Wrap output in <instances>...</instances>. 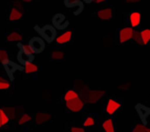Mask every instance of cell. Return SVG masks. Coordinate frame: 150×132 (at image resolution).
<instances>
[{"instance_id": "6da1fadb", "label": "cell", "mask_w": 150, "mask_h": 132, "mask_svg": "<svg viewBox=\"0 0 150 132\" xmlns=\"http://www.w3.org/2000/svg\"><path fill=\"white\" fill-rule=\"evenodd\" d=\"M18 47H19V52L17 54V60L21 65H23V66L30 64V62H33V60H34V54L30 52L28 44L22 42H18Z\"/></svg>"}, {"instance_id": "7a4b0ae2", "label": "cell", "mask_w": 150, "mask_h": 132, "mask_svg": "<svg viewBox=\"0 0 150 132\" xmlns=\"http://www.w3.org/2000/svg\"><path fill=\"white\" fill-rule=\"evenodd\" d=\"M39 33L42 36V39H44L47 42H53L57 37V30L50 24H46L39 29Z\"/></svg>"}, {"instance_id": "3957f363", "label": "cell", "mask_w": 150, "mask_h": 132, "mask_svg": "<svg viewBox=\"0 0 150 132\" xmlns=\"http://www.w3.org/2000/svg\"><path fill=\"white\" fill-rule=\"evenodd\" d=\"M28 46L33 54H38L45 49V41L41 37H33L30 39Z\"/></svg>"}, {"instance_id": "277c9868", "label": "cell", "mask_w": 150, "mask_h": 132, "mask_svg": "<svg viewBox=\"0 0 150 132\" xmlns=\"http://www.w3.org/2000/svg\"><path fill=\"white\" fill-rule=\"evenodd\" d=\"M65 106H66V109L68 111L74 112V113H78V112L82 111L83 108H84V102H83L82 98L78 97V98L71 99L69 102H66L65 103Z\"/></svg>"}, {"instance_id": "5b68a950", "label": "cell", "mask_w": 150, "mask_h": 132, "mask_svg": "<svg viewBox=\"0 0 150 132\" xmlns=\"http://www.w3.org/2000/svg\"><path fill=\"white\" fill-rule=\"evenodd\" d=\"M69 22L63 14H56L53 17V27L56 30H65L67 28Z\"/></svg>"}, {"instance_id": "8992f818", "label": "cell", "mask_w": 150, "mask_h": 132, "mask_svg": "<svg viewBox=\"0 0 150 132\" xmlns=\"http://www.w3.org/2000/svg\"><path fill=\"white\" fill-rule=\"evenodd\" d=\"M135 110L138 112V115L141 118V121H142V123L146 126L148 117L150 116V108L149 107H146L145 105L143 104H138L135 106Z\"/></svg>"}, {"instance_id": "52a82bcc", "label": "cell", "mask_w": 150, "mask_h": 132, "mask_svg": "<svg viewBox=\"0 0 150 132\" xmlns=\"http://www.w3.org/2000/svg\"><path fill=\"white\" fill-rule=\"evenodd\" d=\"M133 29L131 27H125L119 31V42L120 43H126L127 41L131 40L133 34Z\"/></svg>"}, {"instance_id": "ba28073f", "label": "cell", "mask_w": 150, "mask_h": 132, "mask_svg": "<svg viewBox=\"0 0 150 132\" xmlns=\"http://www.w3.org/2000/svg\"><path fill=\"white\" fill-rule=\"evenodd\" d=\"M88 92H86L85 94V102L88 103V104H93V103L99 102V99L105 94L104 91H90V90H87Z\"/></svg>"}, {"instance_id": "9c48e42d", "label": "cell", "mask_w": 150, "mask_h": 132, "mask_svg": "<svg viewBox=\"0 0 150 132\" xmlns=\"http://www.w3.org/2000/svg\"><path fill=\"white\" fill-rule=\"evenodd\" d=\"M120 108H121L120 102H118V100H115V99H113V98H109L107 104H106L105 110L108 115H113Z\"/></svg>"}, {"instance_id": "30bf717a", "label": "cell", "mask_w": 150, "mask_h": 132, "mask_svg": "<svg viewBox=\"0 0 150 132\" xmlns=\"http://www.w3.org/2000/svg\"><path fill=\"white\" fill-rule=\"evenodd\" d=\"M3 66H4L5 71H6V73H8V75H10L11 78H13V74L15 73L16 71H18V70H23V68H21L19 65L15 64L14 61L10 60V59L4 61V62H3Z\"/></svg>"}, {"instance_id": "8fae6325", "label": "cell", "mask_w": 150, "mask_h": 132, "mask_svg": "<svg viewBox=\"0 0 150 132\" xmlns=\"http://www.w3.org/2000/svg\"><path fill=\"white\" fill-rule=\"evenodd\" d=\"M97 17L99 19H102V20H109L113 17V12L111 8H106L102 9V10H99L97 13Z\"/></svg>"}, {"instance_id": "7c38bea8", "label": "cell", "mask_w": 150, "mask_h": 132, "mask_svg": "<svg viewBox=\"0 0 150 132\" xmlns=\"http://www.w3.org/2000/svg\"><path fill=\"white\" fill-rule=\"evenodd\" d=\"M71 36H73V32L71 31H66V32L61 34L60 36L56 37L55 41L58 44H65V43L69 42L71 40Z\"/></svg>"}, {"instance_id": "4fadbf2b", "label": "cell", "mask_w": 150, "mask_h": 132, "mask_svg": "<svg viewBox=\"0 0 150 132\" xmlns=\"http://www.w3.org/2000/svg\"><path fill=\"white\" fill-rule=\"evenodd\" d=\"M129 22L131 28H138L141 23V14L139 12H132L129 14Z\"/></svg>"}, {"instance_id": "5bb4252c", "label": "cell", "mask_w": 150, "mask_h": 132, "mask_svg": "<svg viewBox=\"0 0 150 132\" xmlns=\"http://www.w3.org/2000/svg\"><path fill=\"white\" fill-rule=\"evenodd\" d=\"M52 118V115L50 113H45V112H38L35 115V122L39 125H42L44 123L48 122Z\"/></svg>"}, {"instance_id": "9a60e30c", "label": "cell", "mask_w": 150, "mask_h": 132, "mask_svg": "<svg viewBox=\"0 0 150 132\" xmlns=\"http://www.w3.org/2000/svg\"><path fill=\"white\" fill-rule=\"evenodd\" d=\"M23 17V12H21L20 10L14 8L13 6L12 10H11V13L8 15V20L10 21H16V20H20Z\"/></svg>"}, {"instance_id": "2e32d148", "label": "cell", "mask_w": 150, "mask_h": 132, "mask_svg": "<svg viewBox=\"0 0 150 132\" xmlns=\"http://www.w3.org/2000/svg\"><path fill=\"white\" fill-rule=\"evenodd\" d=\"M6 40L8 42H21L23 40V36L22 34L18 32H11L6 37Z\"/></svg>"}, {"instance_id": "e0dca14e", "label": "cell", "mask_w": 150, "mask_h": 132, "mask_svg": "<svg viewBox=\"0 0 150 132\" xmlns=\"http://www.w3.org/2000/svg\"><path fill=\"white\" fill-rule=\"evenodd\" d=\"M102 127L105 132H115V126H113V122L111 118L105 119L102 124Z\"/></svg>"}, {"instance_id": "ac0fdd59", "label": "cell", "mask_w": 150, "mask_h": 132, "mask_svg": "<svg viewBox=\"0 0 150 132\" xmlns=\"http://www.w3.org/2000/svg\"><path fill=\"white\" fill-rule=\"evenodd\" d=\"M78 97H80V94L78 93L76 90H73V89H70L68 90L66 93H65L64 95V100L65 103L66 102H69V100H71V99H75V98H78Z\"/></svg>"}, {"instance_id": "d6986e66", "label": "cell", "mask_w": 150, "mask_h": 132, "mask_svg": "<svg viewBox=\"0 0 150 132\" xmlns=\"http://www.w3.org/2000/svg\"><path fill=\"white\" fill-rule=\"evenodd\" d=\"M140 35L143 41V46L148 44L150 42V29H145V30L140 31Z\"/></svg>"}, {"instance_id": "ffe728a7", "label": "cell", "mask_w": 150, "mask_h": 132, "mask_svg": "<svg viewBox=\"0 0 150 132\" xmlns=\"http://www.w3.org/2000/svg\"><path fill=\"white\" fill-rule=\"evenodd\" d=\"M38 70H39L38 66H37V65H35V64H33V62H30V64L25 65V66L23 67V71H24L26 74L36 73V72H38Z\"/></svg>"}, {"instance_id": "44dd1931", "label": "cell", "mask_w": 150, "mask_h": 132, "mask_svg": "<svg viewBox=\"0 0 150 132\" xmlns=\"http://www.w3.org/2000/svg\"><path fill=\"white\" fill-rule=\"evenodd\" d=\"M64 4L68 8H74V6H79L80 9H83V3L80 0H64Z\"/></svg>"}, {"instance_id": "7402d4cb", "label": "cell", "mask_w": 150, "mask_h": 132, "mask_svg": "<svg viewBox=\"0 0 150 132\" xmlns=\"http://www.w3.org/2000/svg\"><path fill=\"white\" fill-rule=\"evenodd\" d=\"M50 58L53 60H63L64 59V52L63 51H54L50 53Z\"/></svg>"}, {"instance_id": "603a6c76", "label": "cell", "mask_w": 150, "mask_h": 132, "mask_svg": "<svg viewBox=\"0 0 150 132\" xmlns=\"http://www.w3.org/2000/svg\"><path fill=\"white\" fill-rule=\"evenodd\" d=\"M30 121H32V116H30V114H21L20 116L18 117V121H17V123H18V125H24V124H28Z\"/></svg>"}, {"instance_id": "cb8c5ba5", "label": "cell", "mask_w": 150, "mask_h": 132, "mask_svg": "<svg viewBox=\"0 0 150 132\" xmlns=\"http://www.w3.org/2000/svg\"><path fill=\"white\" fill-rule=\"evenodd\" d=\"M8 122H10V117L5 113L4 110L0 109V124H1V126L3 127V126H5Z\"/></svg>"}, {"instance_id": "d4e9b609", "label": "cell", "mask_w": 150, "mask_h": 132, "mask_svg": "<svg viewBox=\"0 0 150 132\" xmlns=\"http://www.w3.org/2000/svg\"><path fill=\"white\" fill-rule=\"evenodd\" d=\"M131 40L133 42L138 43V44H141L143 46V41L142 38H141V35H140V31H133V34H132V37H131Z\"/></svg>"}, {"instance_id": "484cf974", "label": "cell", "mask_w": 150, "mask_h": 132, "mask_svg": "<svg viewBox=\"0 0 150 132\" xmlns=\"http://www.w3.org/2000/svg\"><path fill=\"white\" fill-rule=\"evenodd\" d=\"M5 111V113H6V114H8V116L10 117V118H15L16 117V111H17V109H15V108H11V107H6V108H4V109H3Z\"/></svg>"}, {"instance_id": "4316f807", "label": "cell", "mask_w": 150, "mask_h": 132, "mask_svg": "<svg viewBox=\"0 0 150 132\" xmlns=\"http://www.w3.org/2000/svg\"><path fill=\"white\" fill-rule=\"evenodd\" d=\"M8 59V53L6 50L4 49H0V62L3 64L4 61H6Z\"/></svg>"}, {"instance_id": "83f0119b", "label": "cell", "mask_w": 150, "mask_h": 132, "mask_svg": "<svg viewBox=\"0 0 150 132\" xmlns=\"http://www.w3.org/2000/svg\"><path fill=\"white\" fill-rule=\"evenodd\" d=\"M11 87V82L4 78H0V90H8Z\"/></svg>"}, {"instance_id": "f1b7e54d", "label": "cell", "mask_w": 150, "mask_h": 132, "mask_svg": "<svg viewBox=\"0 0 150 132\" xmlns=\"http://www.w3.org/2000/svg\"><path fill=\"white\" fill-rule=\"evenodd\" d=\"M146 129H147V127L144 124H137L131 132H146Z\"/></svg>"}, {"instance_id": "f546056e", "label": "cell", "mask_w": 150, "mask_h": 132, "mask_svg": "<svg viewBox=\"0 0 150 132\" xmlns=\"http://www.w3.org/2000/svg\"><path fill=\"white\" fill-rule=\"evenodd\" d=\"M95 119H93V117L91 116H88L87 118L84 121V123H83V126L84 127H91V126H95Z\"/></svg>"}, {"instance_id": "4dcf8cb0", "label": "cell", "mask_w": 150, "mask_h": 132, "mask_svg": "<svg viewBox=\"0 0 150 132\" xmlns=\"http://www.w3.org/2000/svg\"><path fill=\"white\" fill-rule=\"evenodd\" d=\"M14 8H16V9H18V10H20L21 12L23 11V4H22V1H19V0H17V1H15L14 2V5H13Z\"/></svg>"}, {"instance_id": "1f68e13d", "label": "cell", "mask_w": 150, "mask_h": 132, "mask_svg": "<svg viewBox=\"0 0 150 132\" xmlns=\"http://www.w3.org/2000/svg\"><path fill=\"white\" fill-rule=\"evenodd\" d=\"M70 132H85V130H84V128L82 127H71L70 128Z\"/></svg>"}, {"instance_id": "d6a6232c", "label": "cell", "mask_w": 150, "mask_h": 132, "mask_svg": "<svg viewBox=\"0 0 150 132\" xmlns=\"http://www.w3.org/2000/svg\"><path fill=\"white\" fill-rule=\"evenodd\" d=\"M125 2H127V3H139V2H141V0H125Z\"/></svg>"}, {"instance_id": "836d02e7", "label": "cell", "mask_w": 150, "mask_h": 132, "mask_svg": "<svg viewBox=\"0 0 150 132\" xmlns=\"http://www.w3.org/2000/svg\"><path fill=\"white\" fill-rule=\"evenodd\" d=\"M93 1H95V3H98V4H99V3H103L105 0H93Z\"/></svg>"}, {"instance_id": "e575fe53", "label": "cell", "mask_w": 150, "mask_h": 132, "mask_svg": "<svg viewBox=\"0 0 150 132\" xmlns=\"http://www.w3.org/2000/svg\"><path fill=\"white\" fill-rule=\"evenodd\" d=\"M21 1L25 3H30V2H33V1H35V0H21Z\"/></svg>"}, {"instance_id": "d590c367", "label": "cell", "mask_w": 150, "mask_h": 132, "mask_svg": "<svg viewBox=\"0 0 150 132\" xmlns=\"http://www.w3.org/2000/svg\"><path fill=\"white\" fill-rule=\"evenodd\" d=\"M146 132H150V128H147V129H146Z\"/></svg>"}, {"instance_id": "8d00e7d4", "label": "cell", "mask_w": 150, "mask_h": 132, "mask_svg": "<svg viewBox=\"0 0 150 132\" xmlns=\"http://www.w3.org/2000/svg\"><path fill=\"white\" fill-rule=\"evenodd\" d=\"M0 128H2V126H1V124H0Z\"/></svg>"}]
</instances>
